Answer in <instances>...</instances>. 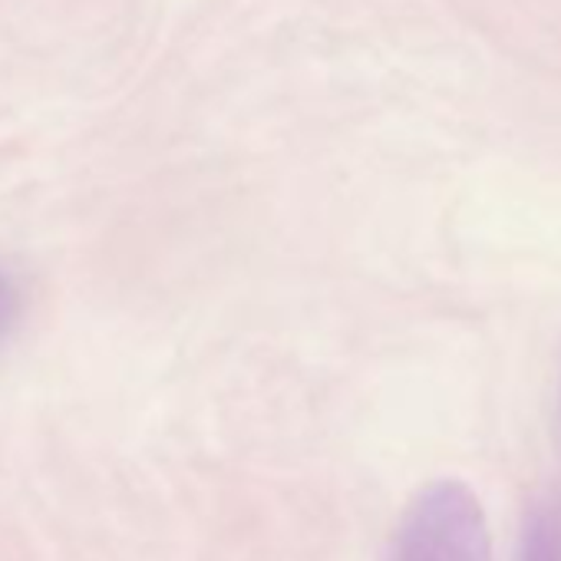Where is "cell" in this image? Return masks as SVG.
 I'll return each mask as SVG.
<instances>
[{
    "instance_id": "1",
    "label": "cell",
    "mask_w": 561,
    "mask_h": 561,
    "mask_svg": "<svg viewBox=\"0 0 561 561\" xmlns=\"http://www.w3.org/2000/svg\"><path fill=\"white\" fill-rule=\"evenodd\" d=\"M387 561H492V535L479 495L459 479L423 485L393 528Z\"/></svg>"
},
{
    "instance_id": "2",
    "label": "cell",
    "mask_w": 561,
    "mask_h": 561,
    "mask_svg": "<svg viewBox=\"0 0 561 561\" xmlns=\"http://www.w3.org/2000/svg\"><path fill=\"white\" fill-rule=\"evenodd\" d=\"M518 561H561V508L541 505L528 515Z\"/></svg>"
},
{
    "instance_id": "3",
    "label": "cell",
    "mask_w": 561,
    "mask_h": 561,
    "mask_svg": "<svg viewBox=\"0 0 561 561\" xmlns=\"http://www.w3.org/2000/svg\"><path fill=\"white\" fill-rule=\"evenodd\" d=\"M18 314V291H14V280L8 277V271L0 267V334H4V328L14 321Z\"/></svg>"
}]
</instances>
